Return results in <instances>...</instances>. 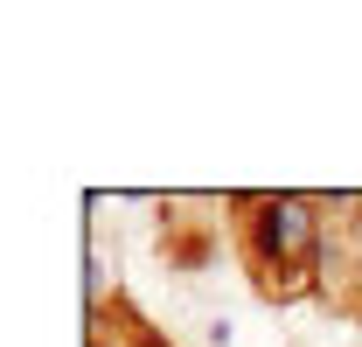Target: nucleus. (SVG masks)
<instances>
[{
	"mask_svg": "<svg viewBox=\"0 0 362 347\" xmlns=\"http://www.w3.org/2000/svg\"><path fill=\"white\" fill-rule=\"evenodd\" d=\"M314 257V216L307 202H265L258 216V271H265V292H300Z\"/></svg>",
	"mask_w": 362,
	"mask_h": 347,
	"instance_id": "1",
	"label": "nucleus"
}]
</instances>
